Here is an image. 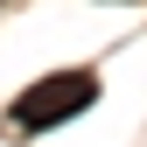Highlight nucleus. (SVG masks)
Listing matches in <instances>:
<instances>
[{
	"label": "nucleus",
	"instance_id": "1",
	"mask_svg": "<svg viewBox=\"0 0 147 147\" xmlns=\"http://www.w3.org/2000/svg\"><path fill=\"white\" fill-rule=\"evenodd\" d=\"M84 105H98V77H91V70H56V77L28 84L21 98H14V126H21V133H42V126L77 119Z\"/></svg>",
	"mask_w": 147,
	"mask_h": 147
}]
</instances>
